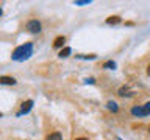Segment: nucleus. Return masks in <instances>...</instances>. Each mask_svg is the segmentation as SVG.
<instances>
[{
  "mask_svg": "<svg viewBox=\"0 0 150 140\" xmlns=\"http://www.w3.org/2000/svg\"><path fill=\"white\" fill-rule=\"evenodd\" d=\"M108 109H110V111H112V112H117V109H119V107H117V104H116V103L114 101H108Z\"/></svg>",
  "mask_w": 150,
  "mask_h": 140,
  "instance_id": "11",
  "label": "nucleus"
},
{
  "mask_svg": "<svg viewBox=\"0 0 150 140\" xmlns=\"http://www.w3.org/2000/svg\"><path fill=\"white\" fill-rule=\"evenodd\" d=\"M33 104H35V103H33V100L23 101V103H22V109L17 112V115L21 117V115H23V114H27V112H30V111H31V107H33Z\"/></svg>",
  "mask_w": 150,
  "mask_h": 140,
  "instance_id": "2",
  "label": "nucleus"
},
{
  "mask_svg": "<svg viewBox=\"0 0 150 140\" xmlns=\"http://www.w3.org/2000/svg\"><path fill=\"white\" fill-rule=\"evenodd\" d=\"M149 132H150V128H149Z\"/></svg>",
  "mask_w": 150,
  "mask_h": 140,
  "instance_id": "19",
  "label": "nucleus"
},
{
  "mask_svg": "<svg viewBox=\"0 0 150 140\" xmlns=\"http://www.w3.org/2000/svg\"><path fill=\"white\" fill-rule=\"evenodd\" d=\"M94 83H96V79H94V78H88L86 79V84H94Z\"/></svg>",
  "mask_w": 150,
  "mask_h": 140,
  "instance_id": "16",
  "label": "nucleus"
},
{
  "mask_svg": "<svg viewBox=\"0 0 150 140\" xmlns=\"http://www.w3.org/2000/svg\"><path fill=\"white\" fill-rule=\"evenodd\" d=\"M27 30L30 33H39L41 31V23L38 20H30L27 23Z\"/></svg>",
  "mask_w": 150,
  "mask_h": 140,
  "instance_id": "3",
  "label": "nucleus"
},
{
  "mask_svg": "<svg viewBox=\"0 0 150 140\" xmlns=\"http://www.w3.org/2000/svg\"><path fill=\"white\" fill-rule=\"evenodd\" d=\"M91 3V0H75V5H88Z\"/></svg>",
  "mask_w": 150,
  "mask_h": 140,
  "instance_id": "14",
  "label": "nucleus"
},
{
  "mask_svg": "<svg viewBox=\"0 0 150 140\" xmlns=\"http://www.w3.org/2000/svg\"><path fill=\"white\" fill-rule=\"evenodd\" d=\"M103 69H116V62L114 61H106V62L103 64Z\"/></svg>",
  "mask_w": 150,
  "mask_h": 140,
  "instance_id": "12",
  "label": "nucleus"
},
{
  "mask_svg": "<svg viewBox=\"0 0 150 140\" xmlns=\"http://www.w3.org/2000/svg\"><path fill=\"white\" fill-rule=\"evenodd\" d=\"M75 140H88V139H84V137H80V139H75Z\"/></svg>",
  "mask_w": 150,
  "mask_h": 140,
  "instance_id": "18",
  "label": "nucleus"
},
{
  "mask_svg": "<svg viewBox=\"0 0 150 140\" xmlns=\"http://www.w3.org/2000/svg\"><path fill=\"white\" fill-rule=\"evenodd\" d=\"M64 42H66V37H64V36H58V37L53 41V47H55V48H59V47L64 45Z\"/></svg>",
  "mask_w": 150,
  "mask_h": 140,
  "instance_id": "6",
  "label": "nucleus"
},
{
  "mask_svg": "<svg viewBox=\"0 0 150 140\" xmlns=\"http://www.w3.org/2000/svg\"><path fill=\"white\" fill-rule=\"evenodd\" d=\"M119 95H120V97H125V95L130 97V95H133V93L130 92L128 87H120V89H119Z\"/></svg>",
  "mask_w": 150,
  "mask_h": 140,
  "instance_id": "8",
  "label": "nucleus"
},
{
  "mask_svg": "<svg viewBox=\"0 0 150 140\" xmlns=\"http://www.w3.org/2000/svg\"><path fill=\"white\" fill-rule=\"evenodd\" d=\"M33 55V44L31 42H27V44L19 45L16 50L13 51V59L14 61H25Z\"/></svg>",
  "mask_w": 150,
  "mask_h": 140,
  "instance_id": "1",
  "label": "nucleus"
},
{
  "mask_svg": "<svg viewBox=\"0 0 150 140\" xmlns=\"http://www.w3.org/2000/svg\"><path fill=\"white\" fill-rule=\"evenodd\" d=\"M70 51H72V50H70V47H64V48L59 51V58H67V56L70 55Z\"/></svg>",
  "mask_w": 150,
  "mask_h": 140,
  "instance_id": "7",
  "label": "nucleus"
},
{
  "mask_svg": "<svg viewBox=\"0 0 150 140\" xmlns=\"http://www.w3.org/2000/svg\"><path fill=\"white\" fill-rule=\"evenodd\" d=\"M131 114L138 115V117H145V115H147V112H145L144 106H134V107H131Z\"/></svg>",
  "mask_w": 150,
  "mask_h": 140,
  "instance_id": "4",
  "label": "nucleus"
},
{
  "mask_svg": "<svg viewBox=\"0 0 150 140\" xmlns=\"http://www.w3.org/2000/svg\"><path fill=\"white\" fill-rule=\"evenodd\" d=\"M147 75L150 76V65H149V69H147Z\"/></svg>",
  "mask_w": 150,
  "mask_h": 140,
  "instance_id": "17",
  "label": "nucleus"
},
{
  "mask_svg": "<svg viewBox=\"0 0 150 140\" xmlns=\"http://www.w3.org/2000/svg\"><path fill=\"white\" fill-rule=\"evenodd\" d=\"M77 58H80V59H94V58H96V55H78L77 56Z\"/></svg>",
  "mask_w": 150,
  "mask_h": 140,
  "instance_id": "13",
  "label": "nucleus"
},
{
  "mask_svg": "<svg viewBox=\"0 0 150 140\" xmlns=\"http://www.w3.org/2000/svg\"><path fill=\"white\" fill-rule=\"evenodd\" d=\"M144 109H145V112H147V115H150V101L144 104Z\"/></svg>",
  "mask_w": 150,
  "mask_h": 140,
  "instance_id": "15",
  "label": "nucleus"
},
{
  "mask_svg": "<svg viewBox=\"0 0 150 140\" xmlns=\"http://www.w3.org/2000/svg\"><path fill=\"white\" fill-rule=\"evenodd\" d=\"M119 22H120V17H117V16H111L106 19V23H119Z\"/></svg>",
  "mask_w": 150,
  "mask_h": 140,
  "instance_id": "10",
  "label": "nucleus"
},
{
  "mask_svg": "<svg viewBox=\"0 0 150 140\" xmlns=\"http://www.w3.org/2000/svg\"><path fill=\"white\" fill-rule=\"evenodd\" d=\"M0 83H2V84H8V86H14L17 81L13 76H0Z\"/></svg>",
  "mask_w": 150,
  "mask_h": 140,
  "instance_id": "5",
  "label": "nucleus"
},
{
  "mask_svg": "<svg viewBox=\"0 0 150 140\" xmlns=\"http://www.w3.org/2000/svg\"><path fill=\"white\" fill-rule=\"evenodd\" d=\"M61 139H63V137H61L59 132H52L50 135H47L45 140H61Z\"/></svg>",
  "mask_w": 150,
  "mask_h": 140,
  "instance_id": "9",
  "label": "nucleus"
}]
</instances>
